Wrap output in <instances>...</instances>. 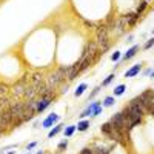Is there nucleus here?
Instances as JSON below:
<instances>
[{"instance_id":"37998d69","label":"nucleus","mask_w":154,"mask_h":154,"mask_svg":"<svg viewBox=\"0 0 154 154\" xmlns=\"http://www.w3.org/2000/svg\"><path fill=\"white\" fill-rule=\"evenodd\" d=\"M28 154H29V151H28Z\"/></svg>"},{"instance_id":"0eeeda50","label":"nucleus","mask_w":154,"mask_h":154,"mask_svg":"<svg viewBox=\"0 0 154 154\" xmlns=\"http://www.w3.org/2000/svg\"><path fill=\"white\" fill-rule=\"evenodd\" d=\"M79 74H80V65H79V62H75V63H72L71 66H68V71H66L68 82H72Z\"/></svg>"},{"instance_id":"c03bdc74","label":"nucleus","mask_w":154,"mask_h":154,"mask_svg":"<svg viewBox=\"0 0 154 154\" xmlns=\"http://www.w3.org/2000/svg\"><path fill=\"white\" fill-rule=\"evenodd\" d=\"M146 2H148V0H146Z\"/></svg>"},{"instance_id":"c9c22d12","label":"nucleus","mask_w":154,"mask_h":154,"mask_svg":"<svg viewBox=\"0 0 154 154\" xmlns=\"http://www.w3.org/2000/svg\"><path fill=\"white\" fill-rule=\"evenodd\" d=\"M35 145H37V143H35V142H31V143H29V145H28V151H31V149H32V148H34V146H35Z\"/></svg>"},{"instance_id":"4be33fe9","label":"nucleus","mask_w":154,"mask_h":154,"mask_svg":"<svg viewBox=\"0 0 154 154\" xmlns=\"http://www.w3.org/2000/svg\"><path fill=\"white\" fill-rule=\"evenodd\" d=\"M75 130H77V125H69V126H66L65 131H63V133H65V137H71Z\"/></svg>"},{"instance_id":"2eb2a0df","label":"nucleus","mask_w":154,"mask_h":154,"mask_svg":"<svg viewBox=\"0 0 154 154\" xmlns=\"http://www.w3.org/2000/svg\"><path fill=\"white\" fill-rule=\"evenodd\" d=\"M139 14L137 12H133V14H126V22H128V26H134L136 22L139 20Z\"/></svg>"},{"instance_id":"58836bf2","label":"nucleus","mask_w":154,"mask_h":154,"mask_svg":"<svg viewBox=\"0 0 154 154\" xmlns=\"http://www.w3.org/2000/svg\"><path fill=\"white\" fill-rule=\"evenodd\" d=\"M16 151H9V152H6V154H14Z\"/></svg>"},{"instance_id":"f8f14e48","label":"nucleus","mask_w":154,"mask_h":154,"mask_svg":"<svg viewBox=\"0 0 154 154\" xmlns=\"http://www.w3.org/2000/svg\"><path fill=\"white\" fill-rule=\"evenodd\" d=\"M59 119H60V117H59L57 114H49L48 117L43 120V123H42V125H43V128H49V126L53 125V123H56Z\"/></svg>"},{"instance_id":"72a5a7b5","label":"nucleus","mask_w":154,"mask_h":154,"mask_svg":"<svg viewBox=\"0 0 154 154\" xmlns=\"http://www.w3.org/2000/svg\"><path fill=\"white\" fill-rule=\"evenodd\" d=\"M100 112H102V106H97V108L93 111V114H91V116H99Z\"/></svg>"},{"instance_id":"7c9ffc66","label":"nucleus","mask_w":154,"mask_h":154,"mask_svg":"<svg viewBox=\"0 0 154 154\" xmlns=\"http://www.w3.org/2000/svg\"><path fill=\"white\" fill-rule=\"evenodd\" d=\"M151 46H154V37H151L149 40H148V42L143 45V49H149Z\"/></svg>"},{"instance_id":"423d86ee","label":"nucleus","mask_w":154,"mask_h":154,"mask_svg":"<svg viewBox=\"0 0 154 154\" xmlns=\"http://www.w3.org/2000/svg\"><path fill=\"white\" fill-rule=\"evenodd\" d=\"M0 130L3 133L12 130V114H11L9 108L3 109L2 114H0Z\"/></svg>"},{"instance_id":"ddd939ff","label":"nucleus","mask_w":154,"mask_h":154,"mask_svg":"<svg viewBox=\"0 0 154 154\" xmlns=\"http://www.w3.org/2000/svg\"><path fill=\"white\" fill-rule=\"evenodd\" d=\"M140 71H142V65H140V63H137V65H134L133 68H130V69L125 72V77H134V75H137Z\"/></svg>"},{"instance_id":"20e7f679","label":"nucleus","mask_w":154,"mask_h":154,"mask_svg":"<svg viewBox=\"0 0 154 154\" xmlns=\"http://www.w3.org/2000/svg\"><path fill=\"white\" fill-rule=\"evenodd\" d=\"M28 75H23L20 80H17L14 83V86L11 88V94H12V100L14 99H19V97H23L25 91H26V88H28Z\"/></svg>"},{"instance_id":"bb28decb","label":"nucleus","mask_w":154,"mask_h":154,"mask_svg":"<svg viewBox=\"0 0 154 154\" xmlns=\"http://www.w3.org/2000/svg\"><path fill=\"white\" fill-rule=\"evenodd\" d=\"M114 79H116V74H109V75L106 77V79H105L103 82H102V86H108V85H109Z\"/></svg>"},{"instance_id":"c756f323","label":"nucleus","mask_w":154,"mask_h":154,"mask_svg":"<svg viewBox=\"0 0 154 154\" xmlns=\"http://www.w3.org/2000/svg\"><path fill=\"white\" fill-rule=\"evenodd\" d=\"M79 154H94V149H93V148H89V146H85Z\"/></svg>"},{"instance_id":"393cba45","label":"nucleus","mask_w":154,"mask_h":154,"mask_svg":"<svg viewBox=\"0 0 154 154\" xmlns=\"http://www.w3.org/2000/svg\"><path fill=\"white\" fill-rule=\"evenodd\" d=\"M125 89H126V86H125V85H119V86H116V88H114V96H122V94L125 93Z\"/></svg>"},{"instance_id":"e433bc0d","label":"nucleus","mask_w":154,"mask_h":154,"mask_svg":"<svg viewBox=\"0 0 154 154\" xmlns=\"http://www.w3.org/2000/svg\"><path fill=\"white\" fill-rule=\"evenodd\" d=\"M149 72H151V68H148V69H145V71H143V74H145V75H149Z\"/></svg>"},{"instance_id":"7ed1b4c3","label":"nucleus","mask_w":154,"mask_h":154,"mask_svg":"<svg viewBox=\"0 0 154 154\" xmlns=\"http://www.w3.org/2000/svg\"><path fill=\"white\" fill-rule=\"evenodd\" d=\"M139 99H140V102H142L146 114H149V116L154 117V91L146 89V91H143L142 94H139Z\"/></svg>"},{"instance_id":"a19ab883","label":"nucleus","mask_w":154,"mask_h":154,"mask_svg":"<svg viewBox=\"0 0 154 154\" xmlns=\"http://www.w3.org/2000/svg\"><path fill=\"white\" fill-rule=\"evenodd\" d=\"M2 111H3V108H2V106H0V114H2Z\"/></svg>"},{"instance_id":"412c9836","label":"nucleus","mask_w":154,"mask_h":154,"mask_svg":"<svg viewBox=\"0 0 154 154\" xmlns=\"http://www.w3.org/2000/svg\"><path fill=\"white\" fill-rule=\"evenodd\" d=\"M88 128H89V120H80L77 123V130L79 131H86Z\"/></svg>"},{"instance_id":"f257e3e1","label":"nucleus","mask_w":154,"mask_h":154,"mask_svg":"<svg viewBox=\"0 0 154 154\" xmlns=\"http://www.w3.org/2000/svg\"><path fill=\"white\" fill-rule=\"evenodd\" d=\"M100 131H102V134L106 136L108 139L114 140L116 143H120V145H123V146H126V145L131 143V136H130V134H125L122 130H119V128L116 126V125H112L109 120L100 126Z\"/></svg>"},{"instance_id":"f03ea898","label":"nucleus","mask_w":154,"mask_h":154,"mask_svg":"<svg viewBox=\"0 0 154 154\" xmlns=\"http://www.w3.org/2000/svg\"><path fill=\"white\" fill-rule=\"evenodd\" d=\"M66 71H68V66H65V65L59 66L53 74L48 77V80L45 82L46 88L48 89H56L57 86H60L63 82H65V79H66Z\"/></svg>"},{"instance_id":"2f4dec72","label":"nucleus","mask_w":154,"mask_h":154,"mask_svg":"<svg viewBox=\"0 0 154 154\" xmlns=\"http://www.w3.org/2000/svg\"><path fill=\"white\" fill-rule=\"evenodd\" d=\"M111 59H112L114 62H117V60L120 59V53H119V51H116V53H114V54L111 56Z\"/></svg>"},{"instance_id":"6e6552de","label":"nucleus","mask_w":154,"mask_h":154,"mask_svg":"<svg viewBox=\"0 0 154 154\" xmlns=\"http://www.w3.org/2000/svg\"><path fill=\"white\" fill-rule=\"evenodd\" d=\"M139 51H140V45H134L133 48H130V49H128L126 51V53L122 56V59H120V62H126V60H130V59H133L137 53H139Z\"/></svg>"},{"instance_id":"4c0bfd02","label":"nucleus","mask_w":154,"mask_h":154,"mask_svg":"<svg viewBox=\"0 0 154 154\" xmlns=\"http://www.w3.org/2000/svg\"><path fill=\"white\" fill-rule=\"evenodd\" d=\"M133 38H134L133 35H128V38H126V42H133Z\"/></svg>"},{"instance_id":"a211bd4d","label":"nucleus","mask_w":154,"mask_h":154,"mask_svg":"<svg viewBox=\"0 0 154 154\" xmlns=\"http://www.w3.org/2000/svg\"><path fill=\"white\" fill-rule=\"evenodd\" d=\"M9 105H11V97L0 96V106H2L3 109H6V108H9Z\"/></svg>"},{"instance_id":"f3484780","label":"nucleus","mask_w":154,"mask_h":154,"mask_svg":"<svg viewBox=\"0 0 154 154\" xmlns=\"http://www.w3.org/2000/svg\"><path fill=\"white\" fill-rule=\"evenodd\" d=\"M114 145H116V143H114ZM114 145L109 146V148H105V146H96V148H94V154H109L111 149L114 148Z\"/></svg>"},{"instance_id":"6ab92c4d","label":"nucleus","mask_w":154,"mask_h":154,"mask_svg":"<svg viewBox=\"0 0 154 154\" xmlns=\"http://www.w3.org/2000/svg\"><path fill=\"white\" fill-rule=\"evenodd\" d=\"M62 128H63V125H62V123H59L57 126H54L53 130H51V131L48 133V137H49V139H53L54 136H57V134H59V133L62 131Z\"/></svg>"},{"instance_id":"9b49d317","label":"nucleus","mask_w":154,"mask_h":154,"mask_svg":"<svg viewBox=\"0 0 154 154\" xmlns=\"http://www.w3.org/2000/svg\"><path fill=\"white\" fill-rule=\"evenodd\" d=\"M38 94H37V91H35V88L32 86V85H29L28 88H26V91H25V94H23V97L26 99V100H32V99H35Z\"/></svg>"},{"instance_id":"aec40b11","label":"nucleus","mask_w":154,"mask_h":154,"mask_svg":"<svg viewBox=\"0 0 154 154\" xmlns=\"http://www.w3.org/2000/svg\"><path fill=\"white\" fill-rule=\"evenodd\" d=\"M146 6H148V2H146V0H142V2H140V5L137 6L136 12H137L139 16H142V14H143V11L146 9Z\"/></svg>"},{"instance_id":"5701e85b","label":"nucleus","mask_w":154,"mask_h":154,"mask_svg":"<svg viewBox=\"0 0 154 154\" xmlns=\"http://www.w3.org/2000/svg\"><path fill=\"white\" fill-rule=\"evenodd\" d=\"M9 91H11V88L6 83H0V96H8Z\"/></svg>"},{"instance_id":"dca6fc26","label":"nucleus","mask_w":154,"mask_h":154,"mask_svg":"<svg viewBox=\"0 0 154 154\" xmlns=\"http://www.w3.org/2000/svg\"><path fill=\"white\" fill-rule=\"evenodd\" d=\"M105 23H106V26H108L109 32H111V31H116V25H117V20L114 19V16H109V17L105 20Z\"/></svg>"},{"instance_id":"b1692460","label":"nucleus","mask_w":154,"mask_h":154,"mask_svg":"<svg viewBox=\"0 0 154 154\" xmlns=\"http://www.w3.org/2000/svg\"><path fill=\"white\" fill-rule=\"evenodd\" d=\"M85 89H86V83H80L79 86H77V89H75V97H80L85 93Z\"/></svg>"},{"instance_id":"4468645a","label":"nucleus","mask_w":154,"mask_h":154,"mask_svg":"<svg viewBox=\"0 0 154 154\" xmlns=\"http://www.w3.org/2000/svg\"><path fill=\"white\" fill-rule=\"evenodd\" d=\"M97 106H100V102H93L91 105H89L82 114H80V117H86V116H89V114H93V111L97 108Z\"/></svg>"},{"instance_id":"a878e982","label":"nucleus","mask_w":154,"mask_h":154,"mask_svg":"<svg viewBox=\"0 0 154 154\" xmlns=\"http://www.w3.org/2000/svg\"><path fill=\"white\" fill-rule=\"evenodd\" d=\"M114 102H116V100H114L112 96L105 97V100H103V106H106V108H108V106H112V105H114Z\"/></svg>"},{"instance_id":"1a4fd4ad","label":"nucleus","mask_w":154,"mask_h":154,"mask_svg":"<svg viewBox=\"0 0 154 154\" xmlns=\"http://www.w3.org/2000/svg\"><path fill=\"white\" fill-rule=\"evenodd\" d=\"M29 82H31V85H32V86H37V85H42V83H45V80H43V75H42V72L35 71V72H34V74L31 75Z\"/></svg>"},{"instance_id":"ea45409f","label":"nucleus","mask_w":154,"mask_h":154,"mask_svg":"<svg viewBox=\"0 0 154 154\" xmlns=\"http://www.w3.org/2000/svg\"><path fill=\"white\" fill-rule=\"evenodd\" d=\"M35 154H43V151H38V152H35Z\"/></svg>"},{"instance_id":"79ce46f5","label":"nucleus","mask_w":154,"mask_h":154,"mask_svg":"<svg viewBox=\"0 0 154 154\" xmlns=\"http://www.w3.org/2000/svg\"><path fill=\"white\" fill-rule=\"evenodd\" d=\"M2 134H3V131H2V130H0V136H2Z\"/></svg>"},{"instance_id":"473e14b6","label":"nucleus","mask_w":154,"mask_h":154,"mask_svg":"<svg viewBox=\"0 0 154 154\" xmlns=\"http://www.w3.org/2000/svg\"><path fill=\"white\" fill-rule=\"evenodd\" d=\"M99 89H100L99 86H97V88H94V89H93V93H91V94H89V99H94V96H96V94L99 93ZM89 99H88V100H89Z\"/></svg>"},{"instance_id":"f704fd0d","label":"nucleus","mask_w":154,"mask_h":154,"mask_svg":"<svg viewBox=\"0 0 154 154\" xmlns=\"http://www.w3.org/2000/svg\"><path fill=\"white\" fill-rule=\"evenodd\" d=\"M66 91H68V85H65V86H62V89H60V93H62V94H65Z\"/></svg>"},{"instance_id":"c85d7f7f","label":"nucleus","mask_w":154,"mask_h":154,"mask_svg":"<svg viewBox=\"0 0 154 154\" xmlns=\"http://www.w3.org/2000/svg\"><path fill=\"white\" fill-rule=\"evenodd\" d=\"M66 146H68V139H65V140H62V142L59 143V146H57V148H59L60 151H63V149H66Z\"/></svg>"},{"instance_id":"cd10ccee","label":"nucleus","mask_w":154,"mask_h":154,"mask_svg":"<svg viewBox=\"0 0 154 154\" xmlns=\"http://www.w3.org/2000/svg\"><path fill=\"white\" fill-rule=\"evenodd\" d=\"M80 19L83 20V23L86 25L88 28H96V26H97V25H96L94 22H91V20H88V19H85V17H82V16H80Z\"/></svg>"},{"instance_id":"39448f33","label":"nucleus","mask_w":154,"mask_h":154,"mask_svg":"<svg viewBox=\"0 0 154 154\" xmlns=\"http://www.w3.org/2000/svg\"><path fill=\"white\" fill-rule=\"evenodd\" d=\"M108 37H109V29L106 26L105 22L99 23L96 26V43L102 45V43H106L108 42Z\"/></svg>"},{"instance_id":"9d476101","label":"nucleus","mask_w":154,"mask_h":154,"mask_svg":"<svg viewBox=\"0 0 154 154\" xmlns=\"http://www.w3.org/2000/svg\"><path fill=\"white\" fill-rule=\"evenodd\" d=\"M126 25H128V22H126V16H122L120 17V20L117 22V25H116V34H122L123 31H125V28H126Z\"/></svg>"}]
</instances>
